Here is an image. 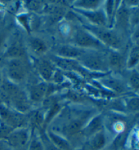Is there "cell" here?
Returning a JSON list of instances; mask_svg holds the SVG:
<instances>
[{
	"mask_svg": "<svg viewBox=\"0 0 139 150\" xmlns=\"http://www.w3.org/2000/svg\"><path fill=\"white\" fill-rule=\"evenodd\" d=\"M0 122L10 126L13 130L28 127L27 114L15 111L11 107L0 103Z\"/></svg>",
	"mask_w": 139,
	"mask_h": 150,
	"instance_id": "6da1fadb",
	"label": "cell"
},
{
	"mask_svg": "<svg viewBox=\"0 0 139 150\" xmlns=\"http://www.w3.org/2000/svg\"><path fill=\"white\" fill-rule=\"evenodd\" d=\"M29 71V65L25 58L9 59L6 66L8 78L14 83H20L25 80Z\"/></svg>",
	"mask_w": 139,
	"mask_h": 150,
	"instance_id": "7a4b0ae2",
	"label": "cell"
},
{
	"mask_svg": "<svg viewBox=\"0 0 139 150\" xmlns=\"http://www.w3.org/2000/svg\"><path fill=\"white\" fill-rule=\"evenodd\" d=\"M87 30L96 37L103 45H105L114 49H119L122 47V40L119 36L113 31L94 25L88 27Z\"/></svg>",
	"mask_w": 139,
	"mask_h": 150,
	"instance_id": "3957f363",
	"label": "cell"
},
{
	"mask_svg": "<svg viewBox=\"0 0 139 150\" xmlns=\"http://www.w3.org/2000/svg\"><path fill=\"white\" fill-rule=\"evenodd\" d=\"M31 131L28 127L14 129L5 141L10 148L12 149H27L29 143Z\"/></svg>",
	"mask_w": 139,
	"mask_h": 150,
	"instance_id": "277c9868",
	"label": "cell"
},
{
	"mask_svg": "<svg viewBox=\"0 0 139 150\" xmlns=\"http://www.w3.org/2000/svg\"><path fill=\"white\" fill-rule=\"evenodd\" d=\"M79 60L84 67L92 71L105 72L107 70V59L98 53H85Z\"/></svg>",
	"mask_w": 139,
	"mask_h": 150,
	"instance_id": "5b68a950",
	"label": "cell"
},
{
	"mask_svg": "<svg viewBox=\"0 0 139 150\" xmlns=\"http://www.w3.org/2000/svg\"><path fill=\"white\" fill-rule=\"evenodd\" d=\"M74 42L76 47L83 49L84 48L98 49L103 47V44L90 32L82 29H79L75 33Z\"/></svg>",
	"mask_w": 139,
	"mask_h": 150,
	"instance_id": "8992f818",
	"label": "cell"
},
{
	"mask_svg": "<svg viewBox=\"0 0 139 150\" xmlns=\"http://www.w3.org/2000/svg\"><path fill=\"white\" fill-rule=\"evenodd\" d=\"M108 135L105 129L86 139L80 146L79 150H103L107 147Z\"/></svg>",
	"mask_w": 139,
	"mask_h": 150,
	"instance_id": "52a82bcc",
	"label": "cell"
},
{
	"mask_svg": "<svg viewBox=\"0 0 139 150\" xmlns=\"http://www.w3.org/2000/svg\"><path fill=\"white\" fill-rule=\"evenodd\" d=\"M104 129V119L101 115H95L87 123L79 134L81 143Z\"/></svg>",
	"mask_w": 139,
	"mask_h": 150,
	"instance_id": "ba28073f",
	"label": "cell"
},
{
	"mask_svg": "<svg viewBox=\"0 0 139 150\" xmlns=\"http://www.w3.org/2000/svg\"><path fill=\"white\" fill-rule=\"evenodd\" d=\"M35 67L37 73L43 79L44 82L47 83L52 80L55 70L53 63L50 61L43 58H39L35 62Z\"/></svg>",
	"mask_w": 139,
	"mask_h": 150,
	"instance_id": "9c48e42d",
	"label": "cell"
},
{
	"mask_svg": "<svg viewBox=\"0 0 139 150\" xmlns=\"http://www.w3.org/2000/svg\"><path fill=\"white\" fill-rule=\"evenodd\" d=\"M48 84L46 82L37 83L32 85L29 89V95L28 96L31 103L33 104L41 103L47 96Z\"/></svg>",
	"mask_w": 139,
	"mask_h": 150,
	"instance_id": "30bf717a",
	"label": "cell"
},
{
	"mask_svg": "<svg viewBox=\"0 0 139 150\" xmlns=\"http://www.w3.org/2000/svg\"><path fill=\"white\" fill-rule=\"evenodd\" d=\"M78 11L83 16L87 18L89 21L94 26L105 28L107 25V18L105 12L103 10H78Z\"/></svg>",
	"mask_w": 139,
	"mask_h": 150,
	"instance_id": "8fae6325",
	"label": "cell"
},
{
	"mask_svg": "<svg viewBox=\"0 0 139 150\" xmlns=\"http://www.w3.org/2000/svg\"><path fill=\"white\" fill-rule=\"evenodd\" d=\"M56 53L58 55L57 57L64 59H80L86 53V51L76 46L62 45L58 47Z\"/></svg>",
	"mask_w": 139,
	"mask_h": 150,
	"instance_id": "7c38bea8",
	"label": "cell"
},
{
	"mask_svg": "<svg viewBox=\"0 0 139 150\" xmlns=\"http://www.w3.org/2000/svg\"><path fill=\"white\" fill-rule=\"evenodd\" d=\"M130 10L126 3H124L116 10L115 16L116 27L120 30H126L130 23Z\"/></svg>",
	"mask_w": 139,
	"mask_h": 150,
	"instance_id": "4fadbf2b",
	"label": "cell"
},
{
	"mask_svg": "<svg viewBox=\"0 0 139 150\" xmlns=\"http://www.w3.org/2000/svg\"><path fill=\"white\" fill-rule=\"evenodd\" d=\"M4 56L9 59L25 58L26 49L21 40L17 39L12 42L6 50Z\"/></svg>",
	"mask_w": 139,
	"mask_h": 150,
	"instance_id": "5bb4252c",
	"label": "cell"
},
{
	"mask_svg": "<svg viewBox=\"0 0 139 150\" xmlns=\"http://www.w3.org/2000/svg\"><path fill=\"white\" fill-rule=\"evenodd\" d=\"M46 135L52 143L60 150H75L67 139L50 130H45Z\"/></svg>",
	"mask_w": 139,
	"mask_h": 150,
	"instance_id": "9a60e30c",
	"label": "cell"
},
{
	"mask_svg": "<svg viewBox=\"0 0 139 150\" xmlns=\"http://www.w3.org/2000/svg\"><path fill=\"white\" fill-rule=\"evenodd\" d=\"M101 82L107 89L117 93H124L126 90L125 85L121 80L111 76H107L101 78Z\"/></svg>",
	"mask_w": 139,
	"mask_h": 150,
	"instance_id": "2e32d148",
	"label": "cell"
},
{
	"mask_svg": "<svg viewBox=\"0 0 139 150\" xmlns=\"http://www.w3.org/2000/svg\"><path fill=\"white\" fill-rule=\"evenodd\" d=\"M53 63L59 66L61 69L65 70H73V71H79L82 72V68L81 67L78 62L74 59H64L56 56L53 59H52Z\"/></svg>",
	"mask_w": 139,
	"mask_h": 150,
	"instance_id": "e0dca14e",
	"label": "cell"
},
{
	"mask_svg": "<svg viewBox=\"0 0 139 150\" xmlns=\"http://www.w3.org/2000/svg\"><path fill=\"white\" fill-rule=\"evenodd\" d=\"M108 68L115 71H119L124 66V57L121 54L115 51H111L107 58Z\"/></svg>",
	"mask_w": 139,
	"mask_h": 150,
	"instance_id": "ac0fdd59",
	"label": "cell"
},
{
	"mask_svg": "<svg viewBox=\"0 0 139 150\" xmlns=\"http://www.w3.org/2000/svg\"><path fill=\"white\" fill-rule=\"evenodd\" d=\"M29 46L31 51L37 55H42L47 51L46 44L38 37H31L29 40Z\"/></svg>",
	"mask_w": 139,
	"mask_h": 150,
	"instance_id": "d6986e66",
	"label": "cell"
},
{
	"mask_svg": "<svg viewBox=\"0 0 139 150\" xmlns=\"http://www.w3.org/2000/svg\"><path fill=\"white\" fill-rule=\"evenodd\" d=\"M45 12L48 14L49 19L51 23H57L65 15V11L63 7L58 6H51L45 8Z\"/></svg>",
	"mask_w": 139,
	"mask_h": 150,
	"instance_id": "ffe728a7",
	"label": "cell"
},
{
	"mask_svg": "<svg viewBox=\"0 0 139 150\" xmlns=\"http://www.w3.org/2000/svg\"><path fill=\"white\" fill-rule=\"evenodd\" d=\"M101 1L98 0H83L77 1L75 6L82 10H94L100 5Z\"/></svg>",
	"mask_w": 139,
	"mask_h": 150,
	"instance_id": "44dd1931",
	"label": "cell"
},
{
	"mask_svg": "<svg viewBox=\"0 0 139 150\" xmlns=\"http://www.w3.org/2000/svg\"><path fill=\"white\" fill-rule=\"evenodd\" d=\"M27 150H45L42 141L38 133L31 132V137Z\"/></svg>",
	"mask_w": 139,
	"mask_h": 150,
	"instance_id": "7402d4cb",
	"label": "cell"
},
{
	"mask_svg": "<svg viewBox=\"0 0 139 150\" xmlns=\"http://www.w3.org/2000/svg\"><path fill=\"white\" fill-rule=\"evenodd\" d=\"M139 59V49L137 45L134 46L130 51L126 62L128 68H132L138 64Z\"/></svg>",
	"mask_w": 139,
	"mask_h": 150,
	"instance_id": "603a6c76",
	"label": "cell"
},
{
	"mask_svg": "<svg viewBox=\"0 0 139 150\" xmlns=\"http://www.w3.org/2000/svg\"><path fill=\"white\" fill-rule=\"evenodd\" d=\"M117 8H116V3L114 1H108L106 3V16L107 18V22L110 25L114 20V16Z\"/></svg>",
	"mask_w": 139,
	"mask_h": 150,
	"instance_id": "cb8c5ba5",
	"label": "cell"
},
{
	"mask_svg": "<svg viewBox=\"0 0 139 150\" xmlns=\"http://www.w3.org/2000/svg\"><path fill=\"white\" fill-rule=\"evenodd\" d=\"M39 136H40V138L41 139V141H42L45 150H60L51 142L50 140L48 137H47L46 135L45 131L41 132L40 134H39Z\"/></svg>",
	"mask_w": 139,
	"mask_h": 150,
	"instance_id": "d4e9b609",
	"label": "cell"
},
{
	"mask_svg": "<svg viewBox=\"0 0 139 150\" xmlns=\"http://www.w3.org/2000/svg\"><path fill=\"white\" fill-rule=\"evenodd\" d=\"M129 83L132 89L138 91L139 88V75L136 70H134L129 76Z\"/></svg>",
	"mask_w": 139,
	"mask_h": 150,
	"instance_id": "484cf974",
	"label": "cell"
},
{
	"mask_svg": "<svg viewBox=\"0 0 139 150\" xmlns=\"http://www.w3.org/2000/svg\"><path fill=\"white\" fill-rule=\"evenodd\" d=\"M14 130L10 126L0 122V141H5Z\"/></svg>",
	"mask_w": 139,
	"mask_h": 150,
	"instance_id": "4316f807",
	"label": "cell"
},
{
	"mask_svg": "<svg viewBox=\"0 0 139 150\" xmlns=\"http://www.w3.org/2000/svg\"><path fill=\"white\" fill-rule=\"evenodd\" d=\"M127 108L131 112H138L139 108V99L138 97H132L128 100Z\"/></svg>",
	"mask_w": 139,
	"mask_h": 150,
	"instance_id": "83f0119b",
	"label": "cell"
},
{
	"mask_svg": "<svg viewBox=\"0 0 139 150\" xmlns=\"http://www.w3.org/2000/svg\"><path fill=\"white\" fill-rule=\"evenodd\" d=\"M26 7L28 8L29 10H31V11L37 12L39 10H41L43 7L42 2L40 1H26Z\"/></svg>",
	"mask_w": 139,
	"mask_h": 150,
	"instance_id": "f1b7e54d",
	"label": "cell"
},
{
	"mask_svg": "<svg viewBox=\"0 0 139 150\" xmlns=\"http://www.w3.org/2000/svg\"><path fill=\"white\" fill-rule=\"evenodd\" d=\"M67 96L68 99L71 100L74 102V103H82V102L84 101V98H83L82 96L80 94V93L75 92V91H69Z\"/></svg>",
	"mask_w": 139,
	"mask_h": 150,
	"instance_id": "f546056e",
	"label": "cell"
},
{
	"mask_svg": "<svg viewBox=\"0 0 139 150\" xmlns=\"http://www.w3.org/2000/svg\"><path fill=\"white\" fill-rule=\"evenodd\" d=\"M6 38V34L5 32H0V51L3 47Z\"/></svg>",
	"mask_w": 139,
	"mask_h": 150,
	"instance_id": "4dcf8cb0",
	"label": "cell"
},
{
	"mask_svg": "<svg viewBox=\"0 0 139 150\" xmlns=\"http://www.w3.org/2000/svg\"><path fill=\"white\" fill-rule=\"evenodd\" d=\"M0 150H12L5 141H0Z\"/></svg>",
	"mask_w": 139,
	"mask_h": 150,
	"instance_id": "1f68e13d",
	"label": "cell"
},
{
	"mask_svg": "<svg viewBox=\"0 0 139 150\" xmlns=\"http://www.w3.org/2000/svg\"><path fill=\"white\" fill-rule=\"evenodd\" d=\"M12 150H27V149H12Z\"/></svg>",
	"mask_w": 139,
	"mask_h": 150,
	"instance_id": "d6a6232c",
	"label": "cell"
},
{
	"mask_svg": "<svg viewBox=\"0 0 139 150\" xmlns=\"http://www.w3.org/2000/svg\"><path fill=\"white\" fill-rule=\"evenodd\" d=\"M103 150H116V149H106L105 148L104 149H103Z\"/></svg>",
	"mask_w": 139,
	"mask_h": 150,
	"instance_id": "836d02e7",
	"label": "cell"
},
{
	"mask_svg": "<svg viewBox=\"0 0 139 150\" xmlns=\"http://www.w3.org/2000/svg\"><path fill=\"white\" fill-rule=\"evenodd\" d=\"M1 74H0V82H1Z\"/></svg>",
	"mask_w": 139,
	"mask_h": 150,
	"instance_id": "e575fe53",
	"label": "cell"
}]
</instances>
